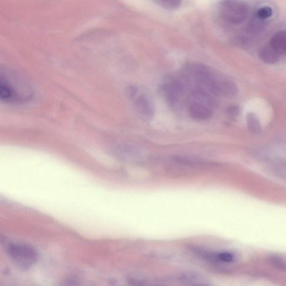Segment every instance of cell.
<instances>
[{"mask_svg":"<svg viewBox=\"0 0 286 286\" xmlns=\"http://www.w3.org/2000/svg\"><path fill=\"white\" fill-rule=\"evenodd\" d=\"M269 261L275 269L281 271H286V260L278 255L269 256Z\"/></svg>","mask_w":286,"mask_h":286,"instance_id":"cell-9","label":"cell"},{"mask_svg":"<svg viewBox=\"0 0 286 286\" xmlns=\"http://www.w3.org/2000/svg\"><path fill=\"white\" fill-rule=\"evenodd\" d=\"M222 19L227 23L239 24L248 16L249 8L241 0H223L220 7Z\"/></svg>","mask_w":286,"mask_h":286,"instance_id":"cell-3","label":"cell"},{"mask_svg":"<svg viewBox=\"0 0 286 286\" xmlns=\"http://www.w3.org/2000/svg\"><path fill=\"white\" fill-rule=\"evenodd\" d=\"M247 123L249 131L254 134H258L261 131V125L254 113H249L247 116Z\"/></svg>","mask_w":286,"mask_h":286,"instance_id":"cell-8","label":"cell"},{"mask_svg":"<svg viewBox=\"0 0 286 286\" xmlns=\"http://www.w3.org/2000/svg\"><path fill=\"white\" fill-rule=\"evenodd\" d=\"M258 55L260 60L267 64H276L280 59V55L270 46L260 48Z\"/></svg>","mask_w":286,"mask_h":286,"instance_id":"cell-7","label":"cell"},{"mask_svg":"<svg viewBox=\"0 0 286 286\" xmlns=\"http://www.w3.org/2000/svg\"><path fill=\"white\" fill-rule=\"evenodd\" d=\"M33 91L28 84L16 73L1 72L0 98L9 104H22L30 101Z\"/></svg>","mask_w":286,"mask_h":286,"instance_id":"cell-1","label":"cell"},{"mask_svg":"<svg viewBox=\"0 0 286 286\" xmlns=\"http://www.w3.org/2000/svg\"><path fill=\"white\" fill-rule=\"evenodd\" d=\"M177 280L185 285L203 286L208 285L206 279L198 274L194 273L185 272L178 275Z\"/></svg>","mask_w":286,"mask_h":286,"instance_id":"cell-6","label":"cell"},{"mask_svg":"<svg viewBox=\"0 0 286 286\" xmlns=\"http://www.w3.org/2000/svg\"><path fill=\"white\" fill-rule=\"evenodd\" d=\"M161 3L166 8L174 9L181 5L182 0H160Z\"/></svg>","mask_w":286,"mask_h":286,"instance_id":"cell-11","label":"cell"},{"mask_svg":"<svg viewBox=\"0 0 286 286\" xmlns=\"http://www.w3.org/2000/svg\"><path fill=\"white\" fill-rule=\"evenodd\" d=\"M152 126L156 129L167 130L174 127V120L172 116L167 111H160L152 120Z\"/></svg>","mask_w":286,"mask_h":286,"instance_id":"cell-4","label":"cell"},{"mask_svg":"<svg viewBox=\"0 0 286 286\" xmlns=\"http://www.w3.org/2000/svg\"><path fill=\"white\" fill-rule=\"evenodd\" d=\"M272 9L269 6H265L258 10L257 13H256V17H258L259 19L264 21L269 19L270 17L272 16Z\"/></svg>","mask_w":286,"mask_h":286,"instance_id":"cell-10","label":"cell"},{"mask_svg":"<svg viewBox=\"0 0 286 286\" xmlns=\"http://www.w3.org/2000/svg\"><path fill=\"white\" fill-rule=\"evenodd\" d=\"M270 46L280 55H286V31L275 33L271 38Z\"/></svg>","mask_w":286,"mask_h":286,"instance_id":"cell-5","label":"cell"},{"mask_svg":"<svg viewBox=\"0 0 286 286\" xmlns=\"http://www.w3.org/2000/svg\"><path fill=\"white\" fill-rule=\"evenodd\" d=\"M6 252L11 260L22 270L30 269L38 259L37 252L27 244L10 243L7 245Z\"/></svg>","mask_w":286,"mask_h":286,"instance_id":"cell-2","label":"cell"}]
</instances>
